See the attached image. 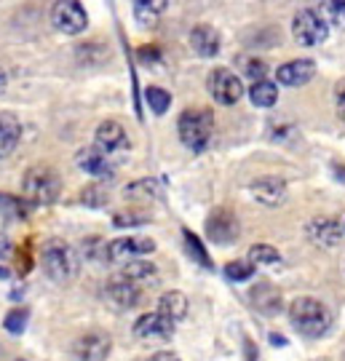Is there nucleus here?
<instances>
[{
    "label": "nucleus",
    "instance_id": "obj_1",
    "mask_svg": "<svg viewBox=\"0 0 345 361\" xmlns=\"http://www.w3.org/2000/svg\"><path fill=\"white\" fill-rule=\"evenodd\" d=\"M289 322L308 340H319L332 326V310L316 297H297L289 305Z\"/></svg>",
    "mask_w": 345,
    "mask_h": 361
},
{
    "label": "nucleus",
    "instance_id": "obj_2",
    "mask_svg": "<svg viewBox=\"0 0 345 361\" xmlns=\"http://www.w3.org/2000/svg\"><path fill=\"white\" fill-rule=\"evenodd\" d=\"M40 265H43V273L52 279L54 284H70V281L78 279L80 257L67 241L49 238L40 249Z\"/></svg>",
    "mask_w": 345,
    "mask_h": 361
},
{
    "label": "nucleus",
    "instance_id": "obj_3",
    "mask_svg": "<svg viewBox=\"0 0 345 361\" xmlns=\"http://www.w3.org/2000/svg\"><path fill=\"white\" fill-rule=\"evenodd\" d=\"M177 134L193 155L206 153L214 140V116L209 110H185L177 121Z\"/></svg>",
    "mask_w": 345,
    "mask_h": 361
},
{
    "label": "nucleus",
    "instance_id": "obj_4",
    "mask_svg": "<svg viewBox=\"0 0 345 361\" xmlns=\"http://www.w3.org/2000/svg\"><path fill=\"white\" fill-rule=\"evenodd\" d=\"M22 193L30 204H54L62 193V180L52 166H32L22 180Z\"/></svg>",
    "mask_w": 345,
    "mask_h": 361
},
{
    "label": "nucleus",
    "instance_id": "obj_5",
    "mask_svg": "<svg viewBox=\"0 0 345 361\" xmlns=\"http://www.w3.org/2000/svg\"><path fill=\"white\" fill-rule=\"evenodd\" d=\"M292 35L300 46L313 49L329 38V25L316 8H300L292 19Z\"/></svg>",
    "mask_w": 345,
    "mask_h": 361
},
{
    "label": "nucleus",
    "instance_id": "obj_6",
    "mask_svg": "<svg viewBox=\"0 0 345 361\" xmlns=\"http://www.w3.org/2000/svg\"><path fill=\"white\" fill-rule=\"evenodd\" d=\"M206 91L212 94V99L217 104H236L243 97V83L241 78L236 75L228 67H214L209 75H206Z\"/></svg>",
    "mask_w": 345,
    "mask_h": 361
},
{
    "label": "nucleus",
    "instance_id": "obj_7",
    "mask_svg": "<svg viewBox=\"0 0 345 361\" xmlns=\"http://www.w3.org/2000/svg\"><path fill=\"white\" fill-rule=\"evenodd\" d=\"M155 252L153 238H145V235H121L113 238L110 244H104V259L110 262H121L126 265L131 259H142Z\"/></svg>",
    "mask_w": 345,
    "mask_h": 361
},
{
    "label": "nucleus",
    "instance_id": "obj_8",
    "mask_svg": "<svg viewBox=\"0 0 345 361\" xmlns=\"http://www.w3.org/2000/svg\"><path fill=\"white\" fill-rule=\"evenodd\" d=\"M52 22L59 32H64V35H80V32L89 27V13H86V8H83L80 3H75V0H62V3L54 6Z\"/></svg>",
    "mask_w": 345,
    "mask_h": 361
},
{
    "label": "nucleus",
    "instance_id": "obj_9",
    "mask_svg": "<svg viewBox=\"0 0 345 361\" xmlns=\"http://www.w3.org/2000/svg\"><path fill=\"white\" fill-rule=\"evenodd\" d=\"M110 348H113V340L102 329H91L73 343V353L78 361H104L110 356Z\"/></svg>",
    "mask_w": 345,
    "mask_h": 361
},
{
    "label": "nucleus",
    "instance_id": "obj_10",
    "mask_svg": "<svg viewBox=\"0 0 345 361\" xmlns=\"http://www.w3.org/2000/svg\"><path fill=\"white\" fill-rule=\"evenodd\" d=\"M238 233H241L238 217L228 209H214L206 219V235H209V241H214L219 246L233 244L238 238Z\"/></svg>",
    "mask_w": 345,
    "mask_h": 361
},
{
    "label": "nucleus",
    "instance_id": "obj_11",
    "mask_svg": "<svg viewBox=\"0 0 345 361\" xmlns=\"http://www.w3.org/2000/svg\"><path fill=\"white\" fill-rule=\"evenodd\" d=\"M94 147L102 155H115V153H126L131 142H128L126 129L118 123V121H102L97 126V134H94Z\"/></svg>",
    "mask_w": 345,
    "mask_h": 361
},
{
    "label": "nucleus",
    "instance_id": "obj_12",
    "mask_svg": "<svg viewBox=\"0 0 345 361\" xmlns=\"http://www.w3.org/2000/svg\"><path fill=\"white\" fill-rule=\"evenodd\" d=\"M249 193L255 198L257 204L262 207H282L289 195V188L282 177H257L255 182H249Z\"/></svg>",
    "mask_w": 345,
    "mask_h": 361
},
{
    "label": "nucleus",
    "instance_id": "obj_13",
    "mask_svg": "<svg viewBox=\"0 0 345 361\" xmlns=\"http://www.w3.org/2000/svg\"><path fill=\"white\" fill-rule=\"evenodd\" d=\"M104 292H107V297L113 300L118 308H134V305L142 300L145 286H140L137 281H131V279H126L123 273H115L113 279H107Z\"/></svg>",
    "mask_w": 345,
    "mask_h": 361
},
{
    "label": "nucleus",
    "instance_id": "obj_14",
    "mask_svg": "<svg viewBox=\"0 0 345 361\" xmlns=\"http://www.w3.org/2000/svg\"><path fill=\"white\" fill-rule=\"evenodd\" d=\"M134 335L140 340H169L174 335V322H169L167 316H161L158 310L155 313H142L140 319L134 322Z\"/></svg>",
    "mask_w": 345,
    "mask_h": 361
},
{
    "label": "nucleus",
    "instance_id": "obj_15",
    "mask_svg": "<svg viewBox=\"0 0 345 361\" xmlns=\"http://www.w3.org/2000/svg\"><path fill=\"white\" fill-rule=\"evenodd\" d=\"M78 169H83L89 177H97V180H113L115 177V166L113 161L102 155L97 147H83L75 158Z\"/></svg>",
    "mask_w": 345,
    "mask_h": 361
},
{
    "label": "nucleus",
    "instance_id": "obj_16",
    "mask_svg": "<svg viewBox=\"0 0 345 361\" xmlns=\"http://www.w3.org/2000/svg\"><path fill=\"white\" fill-rule=\"evenodd\" d=\"M316 75V62L313 59H292V62H284L279 70H276V80L282 86H305L310 78Z\"/></svg>",
    "mask_w": 345,
    "mask_h": 361
},
{
    "label": "nucleus",
    "instance_id": "obj_17",
    "mask_svg": "<svg viewBox=\"0 0 345 361\" xmlns=\"http://www.w3.org/2000/svg\"><path fill=\"white\" fill-rule=\"evenodd\" d=\"M190 46L198 56L212 59V56H217L219 49H222V38H219V32L214 30V27L198 25L190 30Z\"/></svg>",
    "mask_w": 345,
    "mask_h": 361
},
{
    "label": "nucleus",
    "instance_id": "obj_18",
    "mask_svg": "<svg viewBox=\"0 0 345 361\" xmlns=\"http://www.w3.org/2000/svg\"><path fill=\"white\" fill-rule=\"evenodd\" d=\"M22 140V121L13 113H0V158H8Z\"/></svg>",
    "mask_w": 345,
    "mask_h": 361
},
{
    "label": "nucleus",
    "instance_id": "obj_19",
    "mask_svg": "<svg viewBox=\"0 0 345 361\" xmlns=\"http://www.w3.org/2000/svg\"><path fill=\"white\" fill-rule=\"evenodd\" d=\"M343 225L337 222V219H313L310 225H308V235H310V241H316V244H324V246H337L340 244V238H343Z\"/></svg>",
    "mask_w": 345,
    "mask_h": 361
},
{
    "label": "nucleus",
    "instance_id": "obj_20",
    "mask_svg": "<svg viewBox=\"0 0 345 361\" xmlns=\"http://www.w3.org/2000/svg\"><path fill=\"white\" fill-rule=\"evenodd\" d=\"M158 313L161 316H167L169 322H182L185 316H188V297L177 292V289H171V292H164V295L158 297Z\"/></svg>",
    "mask_w": 345,
    "mask_h": 361
},
{
    "label": "nucleus",
    "instance_id": "obj_21",
    "mask_svg": "<svg viewBox=\"0 0 345 361\" xmlns=\"http://www.w3.org/2000/svg\"><path fill=\"white\" fill-rule=\"evenodd\" d=\"M121 273L126 279H131V281H137L140 286H155L153 281L158 279V268H155L153 262H147V259H131V262H126L121 268Z\"/></svg>",
    "mask_w": 345,
    "mask_h": 361
},
{
    "label": "nucleus",
    "instance_id": "obj_22",
    "mask_svg": "<svg viewBox=\"0 0 345 361\" xmlns=\"http://www.w3.org/2000/svg\"><path fill=\"white\" fill-rule=\"evenodd\" d=\"M249 99L255 107H273V104L279 102V86L273 83V80H257L252 83V89H249Z\"/></svg>",
    "mask_w": 345,
    "mask_h": 361
},
{
    "label": "nucleus",
    "instance_id": "obj_23",
    "mask_svg": "<svg viewBox=\"0 0 345 361\" xmlns=\"http://www.w3.org/2000/svg\"><path fill=\"white\" fill-rule=\"evenodd\" d=\"M167 6L169 3H164V0H158V3H150V0H137V3H134V19H137L142 27H155L158 16L167 11Z\"/></svg>",
    "mask_w": 345,
    "mask_h": 361
},
{
    "label": "nucleus",
    "instance_id": "obj_24",
    "mask_svg": "<svg viewBox=\"0 0 345 361\" xmlns=\"http://www.w3.org/2000/svg\"><path fill=\"white\" fill-rule=\"evenodd\" d=\"M182 238H185V249H188V255L193 257V262H198L201 268H212V259H209V252L204 249L201 238L193 231H188V228H182Z\"/></svg>",
    "mask_w": 345,
    "mask_h": 361
},
{
    "label": "nucleus",
    "instance_id": "obj_25",
    "mask_svg": "<svg viewBox=\"0 0 345 361\" xmlns=\"http://www.w3.org/2000/svg\"><path fill=\"white\" fill-rule=\"evenodd\" d=\"M246 259H249L255 268L257 265H279V262H282V252L270 244H255L249 249V257Z\"/></svg>",
    "mask_w": 345,
    "mask_h": 361
},
{
    "label": "nucleus",
    "instance_id": "obj_26",
    "mask_svg": "<svg viewBox=\"0 0 345 361\" xmlns=\"http://www.w3.org/2000/svg\"><path fill=\"white\" fill-rule=\"evenodd\" d=\"M0 209H3L11 219H25L27 214L32 212V204L25 201V198H16V195L0 193Z\"/></svg>",
    "mask_w": 345,
    "mask_h": 361
},
{
    "label": "nucleus",
    "instance_id": "obj_27",
    "mask_svg": "<svg viewBox=\"0 0 345 361\" xmlns=\"http://www.w3.org/2000/svg\"><path fill=\"white\" fill-rule=\"evenodd\" d=\"M255 273L257 268L249 259H233V262H228V268H225V279L233 281V284H241V281L255 279Z\"/></svg>",
    "mask_w": 345,
    "mask_h": 361
},
{
    "label": "nucleus",
    "instance_id": "obj_28",
    "mask_svg": "<svg viewBox=\"0 0 345 361\" xmlns=\"http://www.w3.org/2000/svg\"><path fill=\"white\" fill-rule=\"evenodd\" d=\"M145 102H147V107L153 110L155 116H164L171 107V94L164 91L161 86H150V89H145Z\"/></svg>",
    "mask_w": 345,
    "mask_h": 361
},
{
    "label": "nucleus",
    "instance_id": "obj_29",
    "mask_svg": "<svg viewBox=\"0 0 345 361\" xmlns=\"http://www.w3.org/2000/svg\"><path fill=\"white\" fill-rule=\"evenodd\" d=\"M27 319H30V310L27 308H13L6 313V319H3V329L6 332H11V335H22L27 329Z\"/></svg>",
    "mask_w": 345,
    "mask_h": 361
},
{
    "label": "nucleus",
    "instance_id": "obj_30",
    "mask_svg": "<svg viewBox=\"0 0 345 361\" xmlns=\"http://www.w3.org/2000/svg\"><path fill=\"white\" fill-rule=\"evenodd\" d=\"M238 67L243 70V75H249L255 83L265 80V75H268V65L262 59H257V56H238Z\"/></svg>",
    "mask_w": 345,
    "mask_h": 361
},
{
    "label": "nucleus",
    "instance_id": "obj_31",
    "mask_svg": "<svg viewBox=\"0 0 345 361\" xmlns=\"http://www.w3.org/2000/svg\"><path fill=\"white\" fill-rule=\"evenodd\" d=\"M126 198H158V182L155 180H140V182H134V185H128L126 190Z\"/></svg>",
    "mask_w": 345,
    "mask_h": 361
},
{
    "label": "nucleus",
    "instance_id": "obj_32",
    "mask_svg": "<svg viewBox=\"0 0 345 361\" xmlns=\"http://www.w3.org/2000/svg\"><path fill=\"white\" fill-rule=\"evenodd\" d=\"M321 6H324V13L329 16L332 25H345V0H329V3H321Z\"/></svg>",
    "mask_w": 345,
    "mask_h": 361
},
{
    "label": "nucleus",
    "instance_id": "obj_33",
    "mask_svg": "<svg viewBox=\"0 0 345 361\" xmlns=\"http://www.w3.org/2000/svg\"><path fill=\"white\" fill-rule=\"evenodd\" d=\"M147 214H115V225L118 228H131V225H145Z\"/></svg>",
    "mask_w": 345,
    "mask_h": 361
},
{
    "label": "nucleus",
    "instance_id": "obj_34",
    "mask_svg": "<svg viewBox=\"0 0 345 361\" xmlns=\"http://www.w3.org/2000/svg\"><path fill=\"white\" fill-rule=\"evenodd\" d=\"M337 110H340V118H345V80L337 83Z\"/></svg>",
    "mask_w": 345,
    "mask_h": 361
},
{
    "label": "nucleus",
    "instance_id": "obj_35",
    "mask_svg": "<svg viewBox=\"0 0 345 361\" xmlns=\"http://www.w3.org/2000/svg\"><path fill=\"white\" fill-rule=\"evenodd\" d=\"M147 361H182L177 356V353H171V350H158V353H153Z\"/></svg>",
    "mask_w": 345,
    "mask_h": 361
},
{
    "label": "nucleus",
    "instance_id": "obj_36",
    "mask_svg": "<svg viewBox=\"0 0 345 361\" xmlns=\"http://www.w3.org/2000/svg\"><path fill=\"white\" fill-rule=\"evenodd\" d=\"M0 279H11V265L6 262V257H0Z\"/></svg>",
    "mask_w": 345,
    "mask_h": 361
},
{
    "label": "nucleus",
    "instance_id": "obj_37",
    "mask_svg": "<svg viewBox=\"0 0 345 361\" xmlns=\"http://www.w3.org/2000/svg\"><path fill=\"white\" fill-rule=\"evenodd\" d=\"M6 89H8V73L0 67V94H3Z\"/></svg>",
    "mask_w": 345,
    "mask_h": 361
},
{
    "label": "nucleus",
    "instance_id": "obj_38",
    "mask_svg": "<svg viewBox=\"0 0 345 361\" xmlns=\"http://www.w3.org/2000/svg\"><path fill=\"white\" fill-rule=\"evenodd\" d=\"M270 343H273V345H286V337H282V335H270Z\"/></svg>",
    "mask_w": 345,
    "mask_h": 361
},
{
    "label": "nucleus",
    "instance_id": "obj_39",
    "mask_svg": "<svg viewBox=\"0 0 345 361\" xmlns=\"http://www.w3.org/2000/svg\"><path fill=\"white\" fill-rule=\"evenodd\" d=\"M343 231H345V222H343Z\"/></svg>",
    "mask_w": 345,
    "mask_h": 361
}]
</instances>
